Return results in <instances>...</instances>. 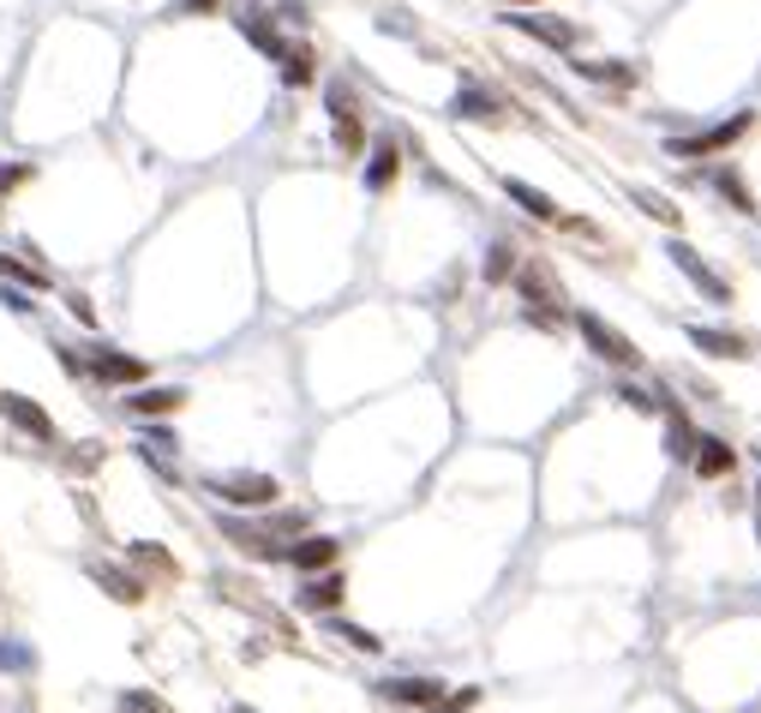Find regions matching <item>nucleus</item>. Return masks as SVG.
<instances>
[{
	"label": "nucleus",
	"instance_id": "1",
	"mask_svg": "<svg viewBox=\"0 0 761 713\" xmlns=\"http://www.w3.org/2000/svg\"><path fill=\"white\" fill-rule=\"evenodd\" d=\"M576 330H581V342H588V348L600 354L606 366H624V372H636V366H642V348H636V342H630L618 324H606L600 312H581Z\"/></svg>",
	"mask_w": 761,
	"mask_h": 713
},
{
	"label": "nucleus",
	"instance_id": "29",
	"mask_svg": "<svg viewBox=\"0 0 761 713\" xmlns=\"http://www.w3.org/2000/svg\"><path fill=\"white\" fill-rule=\"evenodd\" d=\"M581 72L600 84H630V67H593V60H581Z\"/></svg>",
	"mask_w": 761,
	"mask_h": 713
},
{
	"label": "nucleus",
	"instance_id": "17",
	"mask_svg": "<svg viewBox=\"0 0 761 713\" xmlns=\"http://www.w3.org/2000/svg\"><path fill=\"white\" fill-rule=\"evenodd\" d=\"M91 576L103 582V594H108V600H120V606H138V600H145V582H132V576H126V570L91 564Z\"/></svg>",
	"mask_w": 761,
	"mask_h": 713
},
{
	"label": "nucleus",
	"instance_id": "3",
	"mask_svg": "<svg viewBox=\"0 0 761 713\" xmlns=\"http://www.w3.org/2000/svg\"><path fill=\"white\" fill-rule=\"evenodd\" d=\"M210 492H217L222 504H234V509H270L276 498H283V486H276L270 474H217V480H205Z\"/></svg>",
	"mask_w": 761,
	"mask_h": 713
},
{
	"label": "nucleus",
	"instance_id": "24",
	"mask_svg": "<svg viewBox=\"0 0 761 713\" xmlns=\"http://www.w3.org/2000/svg\"><path fill=\"white\" fill-rule=\"evenodd\" d=\"M714 186L731 198V210H756V198H750V186L738 181V169H719V174H714Z\"/></svg>",
	"mask_w": 761,
	"mask_h": 713
},
{
	"label": "nucleus",
	"instance_id": "19",
	"mask_svg": "<svg viewBox=\"0 0 761 713\" xmlns=\"http://www.w3.org/2000/svg\"><path fill=\"white\" fill-rule=\"evenodd\" d=\"M396 169H402V150L396 145H378L372 162H366V186H372V193H384V186L396 181Z\"/></svg>",
	"mask_w": 761,
	"mask_h": 713
},
{
	"label": "nucleus",
	"instance_id": "2",
	"mask_svg": "<svg viewBox=\"0 0 761 713\" xmlns=\"http://www.w3.org/2000/svg\"><path fill=\"white\" fill-rule=\"evenodd\" d=\"M756 126V114L743 108V114H731V120H719V126H707V133H695V138H671L666 145V157H678V162H695V157H714V150H731L743 133Z\"/></svg>",
	"mask_w": 761,
	"mask_h": 713
},
{
	"label": "nucleus",
	"instance_id": "8",
	"mask_svg": "<svg viewBox=\"0 0 761 713\" xmlns=\"http://www.w3.org/2000/svg\"><path fill=\"white\" fill-rule=\"evenodd\" d=\"M378 690L390 695V702H408V708H443V683L438 678H384Z\"/></svg>",
	"mask_w": 761,
	"mask_h": 713
},
{
	"label": "nucleus",
	"instance_id": "28",
	"mask_svg": "<svg viewBox=\"0 0 761 713\" xmlns=\"http://www.w3.org/2000/svg\"><path fill=\"white\" fill-rule=\"evenodd\" d=\"M0 666H12V671H31V666H36V654H31V647H19V642H0Z\"/></svg>",
	"mask_w": 761,
	"mask_h": 713
},
{
	"label": "nucleus",
	"instance_id": "27",
	"mask_svg": "<svg viewBox=\"0 0 761 713\" xmlns=\"http://www.w3.org/2000/svg\"><path fill=\"white\" fill-rule=\"evenodd\" d=\"M336 635H342V642L354 647V654H378V647H384V642H378L372 630H360V623H336Z\"/></svg>",
	"mask_w": 761,
	"mask_h": 713
},
{
	"label": "nucleus",
	"instance_id": "18",
	"mask_svg": "<svg viewBox=\"0 0 761 713\" xmlns=\"http://www.w3.org/2000/svg\"><path fill=\"white\" fill-rule=\"evenodd\" d=\"M181 402H186V390H138V396H126V414L150 419V414H174Z\"/></svg>",
	"mask_w": 761,
	"mask_h": 713
},
{
	"label": "nucleus",
	"instance_id": "21",
	"mask_svg": "<svg viewBox=\"0 0 761 713\" xmlns=\"http://www.w3.org/2000/svg\"><path fill=\"white\" fill-rule=\"evenodd\" d=\"M666 450L671 456H690L695 450V432H690V419H683L678 407H666Z\"/></svg>",
	"mask_w": 761,
	"mask_h": 713
},
{
	"label": "nucleus",
	"instance_id": "31",
	"mask_svg": "<svg viewBox=\"0 0 761 713\" xmlns=\"http://www.w3.org/2000/svg\"><path fill=\"white\" fill-rule=\"evenodd\" d=\"M0 300H7L12 312H31V295H24V288H0Z\"/></svg>",
	"mask_w": 761,
	"mask_h": 713
},
{
	"label": "nucleus",
	"instance_id": "15",
	"mask_svg": "<svg viewBox=\"0 0 761 713\" xmlns=\"http://www.w3.org/2000/svg\"><path fill=\"white\" fill-rule=\"evenodd\" d=\"M450 114L456 120H498V96H486L480 91V84H462V91H456V102H450Z\"/></svg>",
	"mask_w": 761,
	"mask_h": 713
},
{
	"label": "nucleus",
	"instance_id": "10",
	"mask_svg": "<svg viewBox=\"0 0 761 713\" xmlns=\"http://www.w3.org/2000/svg\"><path fill=\"white\" fill-rule=\"evenodd\" d=\"M690 462H695V474H702V480H726L731 468H738V450H731L726 438H695Z\"/></svg>",
	"mask_w": 761,
	"mask_h": 713
},
{
	"label": "nucleus",
	"instance_id": "6",
	"mask_svg": "<svg viewBox=\"0 0 761 713\" xmlns=\"http://www.w3.org/2000/svg\"><path fill=\"white\" fill-rule=\"evenodd\" d=\"M0 414H7L19 432H31L36 444H48V438H55V419H48L31 396H19V390H0Z\"/></svg>",
	"mask_w": 761,
	"mask_h": 713
},
{
	"label": "nucleus",
	"instance_id": "26",
	"mask_svg": "<svg viewBox=\"0 0 761 713\" xmlns=\"http://www.w3.org/2000/svg\"><path fill=\"white\" fill-rule=\"evenodd\" d=\"M114 713H169V702H162V695H150V690H126Z\"/></svg>",
	"mask_w": 761,
	"mask_h": 713
},
{
	"label": "nucleus",
	"instance_id": "23",
	"mask_svg": "<svg viewBox=\"0 0 761 713\" xmlns=\"http://www.w3.org/2000/svg\"><path fill=\"white\" fill-rule=\"evenodd\" d=\"M0 271L19 276V283H31V288H48V283H55V276H48L43 264H24V258H12V252H0Z\"/></svg>",
	"mask_w": 761,
	"mask_h": 713
},
{
	"label": "nucleus",
	"instance_id": "12",
	"mask_svg": "<svg viewBox=\"0 0 761 713\" xmlns=\"http://www.w3.org/2000/svg\"><path fill=\"white\" fill-rule=\"evenodd\" d=\"M342 594H348V582H342L336 570H319V576H312L307 588H300V606H307V611H336V606H342Z\"/></svg>",
	"mask_w": 761,
	"mask_h": 713
},
{
	"label": "nucleus",
	"instance_id": "20",
	"mask_svg": "<svg viewBox=\"0 0 761 713\" xmlns=\"http://www.w3.org/2000/svg\"><path fill=\"white\" fill-rule=\"evenodd\" d=\"M516 276V246L510 240H492L486 246V283H510Z\"/></svg>",
	"mask_w": 761,
	"mask_h": 713
},
{
	"label": "nucleus",
	"instance_id": "11",
	"mask_svg": "<svg viewBox=\"0 0 761 713\" xmlns=\"http://www.w3.org/2000/svg\"><path fill=\"white\" fill-rule=\"evenodd\" d=\"M91 372L103 378V384H138V378H145V360H132V354H120V348H96Z\"/></svg>",
	"mask_w": 761,
	"mask_h": 713
},
{
	"label": "nucleus",
	"instance_id": "32",
	"mask_svg": "<svg viewBox=\"0 0 761 713\" xmlns=\"http://www.w3.org/2000/svg\"><path fill=\"white\" fill-rule=\"evenodd\" d=\"M19 181H31V169H24V162H19V169H0V193H7V186H19Z\"/></svg>",
	"mask_w": 761,
	"mask_h": 713
},
{
	"label": "nucleus",
	"instance_id": "5",
	"mask_svg": "<svg viewBox=\"0 0 761 713\" xmlns=\"http://www.w3.org/2000/svg\"><path fill=\"white\" fill-rule=\"evenodd\" d=\"M330 126H336V150L342 157H360L366 133H360V114H354V96L342 84H330Z\"/></svg>",
	"mask_w": 761,
	"mask_h": 713
},
{
	"label": "nucleus",
	"instance_id": "30",
	"mask_svg": "<svg viewBox=\"0 0 761 713\" xmlns=\"http://www.w3.org/2000/svg\"><path fill=\"white\" fill-rule=\"evenodd\" d=\"M474 702H480V690H443V708L438 713H468Z\"/></svg>",
	"mask_w": 761,
	"mask_h": 713
},
{
	"label": "nucleus",
	"instance_id": "22",
	"mask_svg": "<svg viewBox=\"0 0 761 713\" xmlns=\"http://www.w3.org/2000/svg\"><path fill=\"white\" fill-rule=\"evenodd\" d=\"M283 79H288V84H312V79H319V67H312V48H288V55H283Z\"/></svg>",
	"mask_w": 761,
	"mask_h": 713
},
{
	"label": "nucleus",
	"instance_id": "7",
	"mask_svg": "<svg viewBox=\"0 0 761 713\" xmlns=\"http://www.w3.org/2000/svg\"><path fill=\"white\" fill-rule=\"evenodd\" d=\"M690 342L702 354H714V360H750L756 354V342L750 336H738V330H707V324H690Z\"/></svg>",
	"mask_w": 761,
	"mask_h": 713
},
{
	"label": "nucleus",
	"instance_id": "13",
	"mask_svg": "<svg viewBox=\"0 0 761 713\" xmlns=\"http://www.w3.org/2000/svg\"><path fill=\"white\" fill-rule=\"evenodd\" d=\"M234 24H240V31H246L270 60H283V55H288V43L276 36V24H264V12H258V7H240V12H234Z\"/></svg>",
	"mask_w": 761,
	"mask_h": 713
},
{
	"label": "nucleus",
	"instance_id": "33",
	"mask_svg": "<svg viewBox=\"0 0 761 713\" xmlns=\"http://www.w3.org/2000/svg\"><path fill=\"white\" fill-rule=\"evenodd\" d=\"M210 7H217V0H181L174 12H210Z\"/></svg>",
	"mask_w": 761,
	"mask_h": 713
},
{
	"label": "nucleus",
	"instance_id": "25",
	"mask_svg": "<svg viewBox=\"0 0 761 713\" xmlns=\"http://www.w3.org/2000/svg\"><path fill=\"white\" fill-rule=\"evenodd\" d=\"M636 204H642V216H654V222H666V228H678L683 216H678V204L671 198H659V193H636Z\"/></svg>",
	"mask_w": 761,
	"mask_h": 713
},
{
	"label": "nucleus",
	"instance_id": "14",
	"mask_svg": "<svg viewBox=\"0 0 761 713\" xmlns=\"http://www.w3.org/2000/svg\"><path fill=\"white\" fill-rule=\"evenodd\" d=\"M336 552H342V545L330 540V533H312V540H300L288 557H295V570H307V576H319V570H330V564H336Z\"/></svg>",
	"mask_w": 761,
	"mask_h": 713
},
{
	"label": "nucleus",
	"instance_id": "34",
	"mask_svg": "<svg viewBox=\"0 0 761 713\" xmlns=\"http://www.w3.org/2000/svg\"><path fill=\"white\" fill-rule=\"evenodd\" d=\"M504 7H540V0H504Z\"/></svg>",
	"mask_w": 761,
	"mask_h": 713
},
{
	"label": "nucleus",
	"instance_id": "9",
	"mask_svg": "<svg viewBox=\"0 0 761 713\" xmlns=\"http://www.w3.org/2000/svg\"><path fill=\"white\" fill-rule=\"evenodd\" d=\"M504 19H510L516 31H528L534 43H545V48H569V43L581 36L569 19H534V12H504Z\"/></svg>",
	"mask_w": 761,
	"mask_h": 713
},
{
	"label": "nucleus",
	"instance_id": "4",
	"mask_svg": "<svg viewBox=\"0 0 761 713\" xmlns=\"http://www.w3.org/2000/svg\"><path fill=\"white\" fill-rule=\"evenodd\" d=\"M666 258L678 264V271L690 276V283L702 288V295L714 300V306H726V300H731V283L714 271V264H702V252H695V246H683V240H671V246H666Z\"/></svg>",
	"mask_w": 761,
	"mask_h": 713
},
{
	"label": "nucleus",
	"instance_id": "16",
	"mask_svg": "<svg viewBox=\"0 0 761 713\" xmlns=\"http://www.w3.org/2000/svg\"><path fill=\"white\" fill-rule=\"evenodd\" d=\"M504 193H510L516 204H522L528 216H534V222H557V204L540 193V186H528V181H516V174H504Z\"/></svg>",
	"mask_w": 761,
	"mask_h": 713
},
{
	"label": "nucleus",
	"instance_id": "35",
	"mask_svg": "<svg viewBox=\"0 0 761 713\" xmlns=\"http://www.w3.org/2000/svg\"><path fill=\"white\" fill-rule=\"evenodd\" d=\"M756 533H761V516H756Z\"/></svg>",
	"mask_w": 761,
	"mask_h": 713
}]
</instances>
